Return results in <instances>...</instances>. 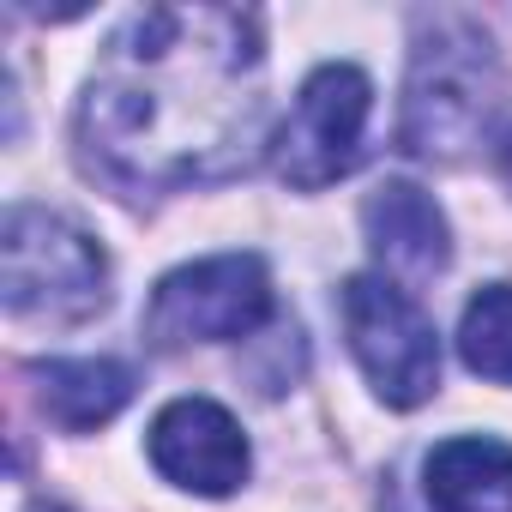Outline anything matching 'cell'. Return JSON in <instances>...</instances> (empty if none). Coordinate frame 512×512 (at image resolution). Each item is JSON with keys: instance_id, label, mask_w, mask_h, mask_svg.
Returning <instances> with one entry per match:
<instances>
[{"instance_id": "cell-1", "label": "cell", "mask_w": 512, "mask_h": 512, "mask_svg": "<svg viewBox=\"0 0 512 512\" xmlns=\"http://www.w3.org/2000/svg\"><path fill=\"white\" fill-rule=\"evenodd\" d=\"M260 115V19L241 7H145L109 37L85 85L79 145L115 187L169 193L247 169Z\"/></svg>"}, {"instance_id": "cell-2", "label": "cell", "mask_w": 512, "mask_h": 512, "mask_svg": "<svg viewBox=\"0 0 512 512\" xmlns=\"http://www.w3.org/2000/svg\"><path fill=\"white\" fill-rule=\"evenodd\" d=\"M500 109H506V73H500L488 31L464 13L422 19L416 55H410V85H404L398 145L428 163H458L494 133Z\"/></svg>"}, {"instance_id": "cell-3", "label": "cell", "mask_w": 512, "mask_h": 512, "mask_svg": "<svg viewBox=\"0 0 512 512\" xmlns=\"http://www.w3.org/2000/svg\"><path fill=\"white\" fill-rule=\"evenodd\" d=\"M0 296L13 320L79 326L109 308V253L43 205H13L0 229Z\"/></svg>"}, {"instance_id": "cell-4", "label": "cell", "mask_w": 512, "mask_h": 512, "mask_svg": "<svg viewBox=\"0 0 512 512\" xmlns=\"http://www.w3.org/2000/svg\"><path fill=\"white\" fill-rule=\"evenodd\" d=\"M272 320V278L260 253H217V260L181 266L151 290L145 344L187 350V344H229L253 338Z\"/></svg>"}, {"instance_id": "cell-5", "label": "cell", "mask_w": 512, "mask_h": 512, "mask_svg": "<svg viewBox=\"0 0 512 512\" xmlns=\"http://www.w3.org/2000/svg\"><path fill=\"white\" fill-rule=\"evenodd\" d=\"M350 350L368 374V386L392 404V410H416L440 392V338L434 320L380 272H362L344 284L338 296Z\"/></svg>"}, {"instance_id": "cell-6", "label": "cell", "mask_w": 512, "mask_h": 512, "mask_svg": "<svg viewBox=\"0 0 512 512\" xmlns=\"http://www.w3.org/2000/svg\"><path fill=\"white\" fill-rule=\"evenodd\" d=\"M368 109H374V85L368 73L332 61L320 73H308V85L296 91L290 121L272 139V169L296 187V193H320L338 175L356 169L362 157V133H368Z\"/></svg>"}, {"instance_id": "cell-7", "label": "cell", "mask_w": 512, "mask_h": 512, "mask_svg": "<svg viewBox=\"0 0 512 512\" xmlns=\"http://www.w3.org/2000/svg\"><path fill=\"white\" fill-rule=\"evenodd\" d=\"M145 446H151V464L175 488H193L205 500L235 494L247 482V464H253L241 422L217 398H175V404H163Z\"/></svg>"}, {"instance_id": "cell-8", "label": "cell", "mask_w": 512, "mask_h": 512, "mask_svg": "<svg viewBox=\"0 0 512 512\" xmlns=\"http://www.w3.org/2000/svg\"><path fill=\"white\" fill-rule=\"evenodd\" d=\"M362 223H368V247L380 253V266L404 278H434L452 260V229L416 181H380L362 205Z\"/></svg>"}, {"instance_id": "cell-9", "label": "cell", "mask_w": 512, "mask_h": 512, "mask_svg": "<svg viewBox=\"0 0 512 512\" xmlns=\"http://www.w3.org/2000/svg\"><path fill=\"white\" fill-rule=\"evenodd\" d=\"M434 512H512V446L494 434L440 440L422 464Z\"/></svg>"}, {"instance_id": "cell-10", "label": "cell", "mask_w": 512, "mask_h": 512, "mask_svg": "<svg viewBox=\"0 0 512 512\" xmlns=\"http://www.w3.org/2000/svg\"><path fill=\"white\" fill-rule=\"evenodd\" d=\"M37 380V404L55 428L67 434H91L103 428L109 416L127 410L133 398V368L109 362V356H79V362H37L31 368Z\"/></svg>"}, {"instance_id": "cell-11", "label": "cell", "mask_w": 512, "mask_h": 512, "mask_svg": "<svg viewBox=\"0 0 512 512\" xmlns=\"http://www.w3.org/2000/svg\"><path fill=\"white\" fill-rule=\"evenodd\" d=\"M458 356L470 374L512 386V284H488L470 296L458 326Z\"/></svg>"}, {"instance_id": "cell-12", "label": "cell", "mask_w": 512, "mask_h": 512, "mask_svg": "<svg viewBox=\"0 0 512 512\" xmlns=\"http://www.w3.org/2000/svg\"><path fill=\"white\" fill-rule=\"evenodd\" d=\"M500 151H506V175H512V133H506V145H500Z\"/></svg>"}]
</instances>
